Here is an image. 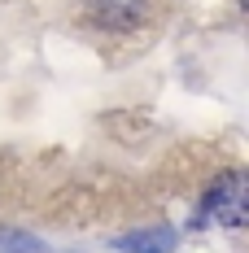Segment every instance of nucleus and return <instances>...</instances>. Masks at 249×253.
<instances>
[{"instance_id": "obj_4", "label": "nucleus", "mask_w": 249, "mask_h": 253, "mask_svg": "<svg viewBox=\"0 0 249 253\" xmlns=\"http://www.w3.org/2000/svg\"><path fill=\"white\" fill-rule=\"evenodd\" d=\"M13 253H18V249H13Z\"/></svg>"}, {"instance_id": "obj_1", "label": "nucleus", "mask_w": 249, "mask_h": 253, "mask_svg": "<svg viewBox=\"0 0 249 253\" xmlns=\"http://www.w3.org/2000/svg\"><path fill=\"white\" fill-rule=\"evenodd\" d=\"M205 210H214V218L223 227H241L245 223V175L232 170V175L214 179L205 192Z\"/></svg>"}, {"instance_id": "obj_2", "label": "nucleus", "mask_w": 249, "mask_h": 253, "mask_svg": "<svg viewBox=\"0 0 249 253\" xmlns=\"http://www.w3.org/2000/svg\"><path fill=\"white\" fill-rule=\"evenodd\" d=\"M88 18L105 31H136L149 18V0H88Z\"/></svg>"}, {"instance_id": "obj_3", "label": "nucleus", "mask_w": 249, "mask_h": 253, "mask_svg": "<svg viewBox=\"0 0 249 253\" xmlns=\"http://www.w3.org/2000/svg\"><path fill=\"white\" fill-rule=\"evenodd\" d=\"M118 253H175V227H145V231H123L114 240Z\"/></svg>"}]
</instances>
